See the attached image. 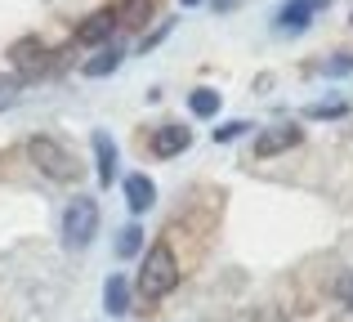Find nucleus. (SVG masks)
Listing matches in <instances>:
<instances>
[{
    "instance_id": "1",
    "label": "nucleus",
    "mask_w": 353,
    "mask_h": 322,
    "mask_svg": "<svg viewBox=\"0 0 353 322\" xmlns=\"http://www.w3.org/2000/svg\"><path fill=\"white\" fill-rule=\"evenodd\" d=\"M174 287H179V260H174V251L165 242H157L152 251H148L143 269H139V296L161 300V296H170Z\"/></svg>"
},
{
    "instance_id": "2",
    "label": "nucleus",
    "mask_w": 353,
    "mask_h": 322,
    "mask_svg": "<svg viewBox=\"0 0 353 322\" xmlns=\"http://www.w3.org/2000/svg\"><path fill=\"white\" fill-rule=\"evenodd\" d=\"M27 157H32V165L45 174V179H54V183H72L77 170H81L77 157H72L54 134H32V139H27Z\"/></svg>"
},
{
    "instance_id": "3",
    "label": "nucleus",
    "mask_w": 353,
    "mask_h": 322,
    "mask_svg": "<svg viewBox=\"0 0 353 322\" xmlns=\"http://www.w3.org/2000/svg\"><path fill=\"white\" fill-rule=\"evenodd\" d=\"M99 233V201L94 197H77L63 210V246L68 251H85Z\"/></svg>"
},
{
    "instance_id": "4",
    "label": "nucleus",
    "mask_w": 353,
    "mask_h": 322,
    "mask_svg": "<svg viewBox=\"0 0 353 322\" xmlns=\"http://www.w3.org/2000/svg\"><path fill=\"white\" fill-rule=\"evenodd\" d=\"M327 5H331V0H286V5L273 14V32L277 36H300V32H309L313 14H322Z\"/></svg>"
},
{
    "instance_id": "5",
    "label": "nucleus",
    "mask_w": 353,
    "mask_h": 322,
    "mask_svg": "<svg viewBox=\"0 0 353 322\" xmlns=\"http://www.w3.org/2000/svg\"><path fill=\"white\" fill-rule=\"evenodd\" d=\"M9 59H14V68H18V72H27V77H36V72L50 68V50H45L36 36H23V41H14Z\"/></svg>"
},
{
    "instance_id": "6",
    "label": "nucleus",
    "mask_w": 353,
    "mask_h": 322,
    "mask_svg": "<svg viewBox=\"0 0 353 322\" xmlns=\"http://www.w3.org/2000/svg\"><path fill=\"white\" fill-rule=\"evenodd\" d=\"M300 139H304L300 125H273V130H264L255 139V157H277V152H291Z\"/></svg>"
},
{
    "instance_id": "7",
    "label": "nucleus",
    "mask_w": 353,
    "mask_h": 322,
    "mask_svg": "<svg viewBox=\"0 0 353 322\" xmlns=\"http://www.w3.org/2000/svg\"><path fill=\"white\" fill-rule=\"evenodd\" d=\"M112 27H117V9H99V14H90L77 27V45H108L112 41Z\"/></svg>"
},
{
    "instance_id": "8",
    "label": "nucleus",
    "mask_w": 353,
    "mask_h": 322,
    "mask_svg": "<svg viewBox=\"0 0 353 322\" xmlns=\"http://www.w3.org/2000/svg\"><path fill=\"white\" fill-rule=\"evenodd\" d=\"M188 143H192L188 125H161V130L152 134V152H157V157H174V152H183Z\"/></svg>"
},
{
    "instance_id": "9",
    "label": "nucleus",
    "mask_w": 353,
    "mask_h": 322,
    "mask_svg": "<svg viewBox=\"0 0 353 322\" xmlns=\"http://www.w3.org/2000/svg\"><path fill=\"white\" fill-rule=\"evenodd\" d=\"M121 59H125L121 45H99V50L81 63V72H85V77H112V72L121 68Z\"/></svg>"
},
{
    "instance_id": "10",
    "label": "nucleus",
    "mask_w": 353,
    "mask_h": 322,
    "mask_svg": "<svg viewBox=\"0 0 353 322\" xmlns=\"http://www.w3.org/2000/svg\"><path fill=\"white\" fill-rule=\"evenodd\" d=\"M125 201H130L134 215H143V210L157 201V183L148 179V174H125Z\"/></svg>"
},
{
    "instance_id": "11",
    "label": "nucleus",
    "mask_w": 353,
    "mask_h": 322,
    "mask_svg": "<svg viewBox=\"0 0 353 322\" xmlns=\"http://www.w3.org/2000/svg\"><path fill=\"white\" fill-rule=\"evenodd\" d=\"M94 157H99V183H112V174H117V143H112V134L108 130H94Z\"/></svg>"
},
{
    "instance_id": "12",
    "label": "nucleus",
    "mask_w": 353,
    "mask_h": 322,
    "mask_svg": "<svg viewBox=\"0 0 353 322\" xmlns=\"http://www.w3.org/2000/svg\"><path fill=\"white\" fill-rule=\"evenodd\" d=\"M103 309L112 318H121L130 309V282L121 278V273H112V278H108V287H103Z\"/></svg>"
},
{
    "instance_id": "13",
    "label": "nucleus",
    "mask_w": 353,
    "mask_h": 322,
    "mask_svg": "<svg viewBox=\"0 0 353 322\" xmlns=\"http://www.w3.org/2000/svg\"><path fill=\"white\" fill-rule=\"evenodd\" d=\"M139 251H143V228L125 224V228H121V237H117V255H121V260H134Z\"/></svg>"
},
{
    "instance_id": "14",
    "label": "nucleus",
    "mask_w": 353,
    "mask_h": 322,
    "mask_svg": "<svg viewBox=\"0 0 353 322\" xmlns=\"http://www.w3.org/2000/svg\"><path fill=\"white\" fill-rule=\"evenodd\" d=\"M188 108H192V117H215L219 112V90H192Z\"/></svg>"
},
{
    "instance_id": "15",
    "label": "nucleus",
    "mask_w": 353,
    "mask_h": 322,
    "mask_svg": "<svg viewBox=\"0 0 353 322\" xmlns=\"http://www.w3.org/2000/svg\"><path fill=\"white\" fill-rule=\"evenodd\" d=\"M148 9H152V0H125V5L117 9V23L121 27H139L148 18Z\"/></svg>"
},
{
    "instance_id": "16",
    "label": "nucleus",
    "mask_w": 353,
    "mask_h": 322,
    "mask_svg": "<svg viewBox=\"0 0 353 322\" xmlns=\"http://www.w3.org/2000/svg\"><path fill=\"white\" fill-rule=\"evenodd\" d=\"M345 112H349V103H309L304 108L309 121H336V117H345Z\"/></svg>"
},
{
    "instance_id": "17",
    "label": "nucleus",
    "mask_w": 353,
    "mask_h": 322,
    "mask_svg": "<svg viewBox=\"0 0 353 322\" xmlns=\"http://www.w3.org/2000/svg\"><path fill=\"white\" fill-rule=\"evenodd\" d=\"M318 72H322V77H349V72H353V54H336V59H322V63H318Z\"/></svg>"
},
{
    "instance_id": "18",
    "label": "nucleus",
    "mask_w": 353,
    "mask_h": 322,
    "mask_svg": "<svg viewBox=\"0 0 353 322\" xmlns=\"http://www.w3.org/2000/svg\"><path fill=\"white\" fill-rule=\"evenodd\" d=\"M23 99V81L18 77H0V108H14Z\"/></svg>"
},
{
    "instance_id": "19",
    "label": "nucleus",
    "mask_w": 353,
    "mask_h": 322,
    "mask_svg": "<svg viewBox=\"0 0 353 322\" xmlns=\"http://www.w3.org/2000/svg\"><path fill=\"white\" fill-rule=\"evenodd\" d=\"M246 134V121H228V125H215V143H233Z\"/></svg>"
},
{
    "instance_id": "20",
    "label": "nucleus",
    "mask_w": 353,
    "mask_h": 322,
    "mask_svg": "<svg viewBox=\"0 0 353 322\" xmlns=\"http://www.w3.org/2000/svg\"><path fill=\"white\" fill-rule=\"evenodd\" d=\"M345 305L353 309V282H349V287H345Z\"/></svg>"
},
{
    "instance_id": "21",
    "label": "nucleus",
    "mask_w": 353,
    "mask_h": 322,
    "mask_svg": "<svg viewBox=\"0 0 353 322\" xmlns=\"http://www.w3.org/2000/svg\"><path fill=\"white\" fill-rule=\"evenodd\" d=\"M237 5V0H215V9H233Z\"/></svg>"
},
{
    "instance_id": "22",
    "label": "nucleus",
    "mask_w": 353,
    "mask_h": 322,
    "mask_svg": "<svg viewBox=\"0 0 353 322\" xmlns=\"http://www.w3.org/2000/svg\"><path fill=\"white\" fill-rule=\"evenodd\" d=\"M179 5H201V0H179Z\"/></svg>"
},
{
    "instance_id": "23",
    "label": "nucleus",
    "mask_w": 353,
    "mask_h": 322,
    "mask_svg": "<svg viewBox=\"0 0 353 322\" xmlns=\"http://www.w3.org/2000/svg\"><path fill=\"white\" fill-rule=\"evenodd\" d=\"M349 23H353V18H349Z\"/></svg>"
}]
</instances>
